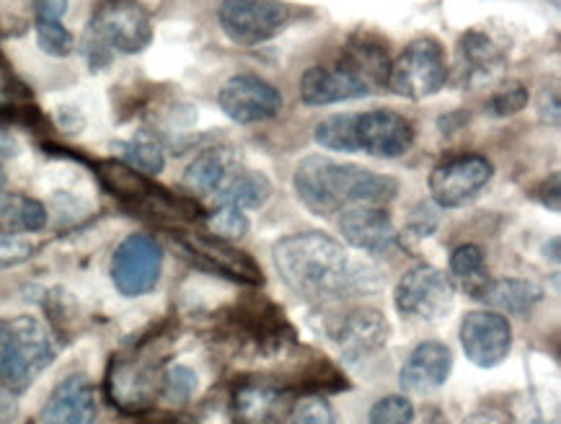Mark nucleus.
Here are the masks:
<instances>
[{"label": "nucleus", "mask_w": 561, "mask_h": 424, "mask_svg": "<svg viewBox=\"0 0 561 424\" xmlns=\"http://www.w3.org/2000/svg\"><path fill=\"white\" fill-rule=\"evenodd\" d=\"M290 9L283 0H222L218 21L222 34L241 47H256L283 32Z\"/></svg>", "instance_id": "nucleus-8"}, {"label": "nucleus", "mask_w": 561, "mask_h": 424, "mask_svg": "<svg viewBox=\"0 0 561 424\" xmlns=\"http://www.w3.org/2000/svg\"><path fill=\"white\" fill-rule=\"evenodd\" d=\"M445 81H448V62L443 47L435 39H416L391 62L386 85L396 96L420 102L445 89Z\"/></svg>", "instance_id": "nucleus-6"}, {"label": "nucleus", "mask_w": 561, "mask_h": 424, "mask_svg": "<svg viewBox=\"0 0 561 424\" xmlns=\"http://www.w3.org/2000/svg\"><path fill=\"white\" fill-rule=\"evenodd\" d=\"M463 424H505V416L494 409H479V412L466 416Z\"/></svg>", "instance_id": "nucleus-39"}, {"label": "nucleus", "mask_w": 561, "mask_h": 424, "mask_svg": "<svg viewBox=\"0 0 561 424\" xmlns=\"http://www.w3.org/2000/svg\"><path fill=\"white\" fill-rule=\"evenodd\" d=\"M199 388L197 373L186 365H169L161 373V399H167L171 406H184L190 404Z\"/></svg>", "instance_id": "nucleus-31"}, {"label": "nucleus", "mask_w": 561, "mask_h": 424, "mask_svg": "<svg viewBox=\"0 0 561 424\" xmlns=\"http://www.w3.org/2000/svg\"><path fill=\"white\" fill-rule=\"evenodd\" d=\"M396 308L401 316L412 321L437 323L453 311L456 303V287L440 270L420 264V267L409 270L399 279L393 293Z\"/></svg>", "instance_id": "nucleus-7"}, {"label": "nucleus", "mask_w": 561, "mask_h": 424, "mask_svg": "<svg viewBox=\"0 0 561 424\" xmlns=\"http://www.w3.org/2000/svg\"><path fill=\"white\" fill-rule=\"evenodd\" d=\"M99 414L96 388L89 376H68L53 388L45 406H42V424H93Z\"/></svg>", "instance_id": "nucleus-19"}, {"label": "nucleus", "mask_w": 561, "mask_h": 424, "mask_svg": "<svg viewBox=\"0 0 561 424\" xmlns=\"http://www.w3.org/2000/svg\"><path fill=\"white\" fill-rule=\"evenodd\" d=\"M329 336L347 363H359L386 347L391 326L376 308H355L329 323Z\"/></svg>", "instance_id": "nucleus-15"}, {"label": "nucleus", "mask_w": 561, "mask_h": 424, "mask_svg": "<svg viewBox=\"0 0 561 424\" xmlns=\"http://www.w3.org/2000/svg\"><path fill=\"white\" fill-rule=\"evenodd\" d=\"M99 176H102L106 190L127 199V203H146L153 197V186L148 184V179L122 161L99 163Z\"/></svg>", "instance_id": "nucleus-26"}, {"label": "nucleus", "mask_w": 561, "mask_h": 424, "mask_svg": "<svg viewBox=\"0 0 561 424\" xmlns=\"http://www.w3.org/2000/svg\"><path fill=\"white\" fill-rule=\"evenodd\" d=\"M272 256L283 283L308 300H340L376 287V272L352 259L350 251L327 233L285 236L275 243Z\"/></svg>", "instance_id": "nucleus-1"}, {"label": "nucleus", "mask_w": 561, "mask_h": 424, "mask_svg": "<svg viewBox=\"0 0 561 424\" xmlns=\"http://www.w3.org/2000/svg\"><path fill=\"white\" fill-rule=\"evenodd\" d=\"M3 190H5V171L0 167V194H3Z\"/></svg>", "instance_id": "nucleus-42"}, {"label": "nucleus", "mask_w": 561, "mask_h": 424, "mask_svg": "<svg viewBox=\"0 0 561 424\" xmlns=\"http://www.w3.org/2000/svg\"><path fill=\"white\" fill-rule=\"evenodd\" d=\"M290 424H336V414L321 393H313L293 406Z\"/></svg>", "instance_id": "nucleus-36"}, {"label": "nucleus", "mask_w": 561, "mask_h": 424, "mask_svg": "<svg viewBox=\"0 0 561 424\" xmlns=\"http://www.w3.org/2000/svg\"><path fill=\"white\" fill-rule=\"evenodd\" d=\"M110 53L138 55L153 42V24L138 0H104L91 16L89 37Z\"/></svg>", "instance_id": "nucleus-5"}, {"label": "nucleus", "mask_w": 561, "mask_h": 424, "mask_svg": "<svg viewBox=\"0 0 561 424\" xmlns=\"http://www.w3.org/2000/svg\"><path fill=\"white\" fill-rule=\"evenodd\" d=\"M340 231L350 247L365 251V254L391 256L399 249V233H396L386 207H350L340 215Z\"/></svg>", "instance_id": "nucleus-17"}, {"label": "nucleus", "mask_w": 561, "mask_h": 424, "mask_svg": "<svg viewBox=\"0 0 561 424\" xmlns=\"http://www.w3.org/2000/svg\"><path fill=\"white\" fill-rule=\"evenodd\" d=\"M460 344L479 368H497L513 349V326L500 311H469L460 321Z\"/></svg>", "instance_id": "nucleus-13"}, {"label": "nucleus", "mask_w": 561, "mask_h": 424, "mask_svg": "<svg viewBox=\"0 0 561 424\" xmlns=\"http://www.w3.org/2000/svg\"><path fill=\"white\" fill-rule=\"evenodd\" d=\"M37 45L53 57H68L76 47L73 34L62 26V21H37Z\"/></svg>", "instance_id": "nucleus-32"}, {"label": "nucleus", "mask_w": 561, "mask_h": 424, "mask_svg": "<svg viewBox=\"0 0 561 424\" xmlns=\"http://www.w3.org/2000/svg\"><path fill=\"white\" fill-rule=\"evenodd\" d=\"M161 424H184V422H176V420H174V422H161Z\"/></svg>", "instance_id": "nucleus-43"}, {"label": "nucleus", "mask_w": 561, "mask_h": 424, "mask_svg": "<svg viewBox=\"0 0 561 424\" xmlns=\"http://www.w3.org/2000/svg\"><path fill=\"white\" fill-rule=\"evenodd\" d=\"M450 272L463 283L466 290L471 293V298H479V293L484 290V285L489 283L484 254H481V249L473 247V243H466V247H458L453 251Z\"/></svg>", "instance_id": "nucleus-29"}, {"label": "nucleus", "mask_w": 561, "mask_h": 424, "mask_svg": "<svg viewBox=\"0 0 561 424\" xmlns=\"http://www.w3.org/2000/svg\"><path fill=\"white\" fill-rule=\"evenodd\" d=\"M37 21H62L68 13V0H34Z\"/></svg>", "instance_id": "nucleus-38"}, {"label": "nucleus", "mask_w": 561, "mask_h": 424, "mask_svg": "<svg viewBox=\"0 0 561 424\" xmlns=\"http://www.w3.org/2000/svg\"><path fill=\"white\" fill-rule=\"evenodd\" d=\"M34 256V243L16 233H0V270L19 267Z\"/></svg>", "instance_id": "nucleus-37"}, {"label": "nucleus", "mask_w": 561, "mask_h": 424, "mask_svg": "<svg viewBox=\"0 0 561 424\" xmlns=\"http://www.w3.org/2000/svg\"><path fill=\"white\" fill-rule=\"evenodd\" d=\"M373 89L344 62L313 65L300 78V99L308 106H327L368 96Z\"/></svg>", "instance_id": "nucleus-18"}, {"label": "nucleus", "mask_w": 561, "mask_h": 424, "mask_svg": "<svg viewBox=\"0 0 561 424\" xmlns=\"http://www.w3.org/2000/svg\"><path fill=\"white\" fill-rule=\"evenodd\" d=\"M19 153V142L5 129H0V158H11Z\"/></svg>", "instance_id": "nucleus-41"}, {"label": "nucleus", "mask_w": 561, "mask_h": 424, "mask_svg": "<svg viewBox=\"0 0 561 424\" xmlns=\"http://www.w3.org/2000/svg\"><path fill=\"white\" fill-rule=\"evenodd\" d=\"M453 370V352L443 342H422L401 368L399 383L409 393H427L445 386Z\"/></svg>", "instance_id": "nucleus-20"}, {"label": "nucleus", "mask_w": 561, "mask_h": 424, "mask_svg": "<svg viewBox=\"0 0 561 424\" xmlns=\"http://www.w3.org/2000/svg\"><path fill=\"white\" fill-rule=\"evenodd\" d=\"M340 62H344L352 73H357L359 78H363L370 89H376V85H386L388 68H391L386 47L368 37H363V34L344 47Z\"/></svg>", "instance_id": "nucleus-24"}, {"label": "nucleus", "mask_w": 561, "mask_h": 424, "mask_svg": "<svg viewBox=\"0 0 561 424\" xmlns=\"http://www.w3.org/2000/svg\"><path fill=\"white\" fill-rule=\"evenodd\" d=\"M546 290L534 279H517V277H505L494 279V283H486L484 290L479 293V300H484L486 306L497 308L502 313H513L525 319L534 308L541 303Z\"/></svg>", "instance_id": "nucleus-21"}, {"label": "nucleus", "mask_w": 561, "mask_h": 424, "mask_svg": "<svg viewBox=\"0 0 561 424\" xmlns=\"http://www.w3.org/2000/svg\"><path fill=\"white\" fill-rule=\"evenodd\" d=\"M47 226V210L39 199L26 194L0 197V233H39Z\"/></svg>", "instance_id": "nucleus-25"}, {"label": "nucleus", "mask_w": 561, "mask_h": 424, "mask_svg": "<svg viewBox=\"0 0 561 424\" xmlns=\"http://www.w3.org/2000/svg\"><path fill=\"white\" fill-rule=\"evenodd\" d=\"M55 357L53 334L37 316L0 319V391L24 393Z\"/></svg>", "instance_id": "nucleus-3"}, {"label": "nucleus", "mask_w": 561, "mask_h": 424, "mask_svg": "<svg viewBox=\"0 0 561 424\" xmlns=\"http://www.w3.org/2000/svg\"><path fill=\"white\" fill-rule=\"evenodd\" d=\"M218 104L228 119L239 125H256V122L275 119L283 112V93L259 76H233L226 81Z\"/></svg>", "instance_id": "nucleus-12"}, {"label": "nucleus", "mask_w": 561, "mask_h": 424, "mask_svg": "<svg viewBox=\"0 0 561 424\" xmlns=\"http://www.w3.org/2000/svg\"><path fill=\"white\" fill-rule=\"evenodd\" d=\"M19 414V406L16 401L11 399L9 391H0V424H5L9 420H13V416Z\"/></svg>", "instance_id": "nucleus-40"}, {"label": "nucleus", "mask_w": 561, "mask_h": 424, "mask_svg": "<svg viewBox=\"0 0 561 424\" xmlns=\"http://www.w3.org/2000/svg\"><path fill=\"white\" fill-rule=\"evenodd\" d=\"M182 247L194 259V264L213 272V275H222L251 287L264 285L262 267L247 251L236 249L230 241H222L213 233H190L182 239Z\"/></svg>", "instance_id": "nucleus-14"}, {"label": "nucleus", "mask_w": 561, "mask_h": 424, "mask_svg": "<svg viewBox=\"0 0 561 424\" xmlns=\"http://www.w3.org/2000/svg\"><path fill=\"white\" fill-rule=\"evenodd\" d=\"M357 153L376 158H399L414 146V125L404 114L391 110H373L357 114L355 122Z\"/></svg>", "instance_id": "nucleus-16"}, {"label": "nucleus", "mask_w": 561, "mask_h": 424, "mask_svg": "<svg viewBox=\"0 0 561 424\" xmlns=\"http://www.w3.org/2000/svg\"><path fill=\"white\" fill-rule=\"evenodd\" d=\"M494 169L484 156L450 158L430 174V194L440 207H463L492 182Z\"/></svg>", "instance_id": "nucleus-11"}, {"label": "nucleus", "mask_w": 561, "mask_h": 424, "mask_svg": "<svg viewBox=\"0 0 561 424\" xmlns=\"http://www.w3.org/2000/svg\"><path fill=\"white\" fill-rule=\"evenodd\" d=\"M207 228L222 241H236L249 233V218L243 215V210H236V207H218V213L207 218Z\"/></svg>", "instance_id": "nucleus-33"}, {"label": "nucleus", "mask_w": 561, "mask_h": 424, "mask_svg": "<svg viewBox=\"0 0 561 424\" xmlns=\"http://www.w3.org/2000/svg\"><path fill=\"white\" fill-rule=\"evenodd\" d=\"M528 104V89L523 83H507L492 93L486 102V114L492 117H513V114L523 112Z\"/></svg>", "instance_id": "nucleus-35"}, {"label": "nucleus", "mask_w": 561, "mask_h": 424, "mask_svg": "<svg viewBox=\"0 0 561 424\" xmlns=\"http://www.w3.org/2000/svg\"><path fill=\"white\" fill-rule=\"evenodd\" d=\"M117 148L127 167L140 171L142 176H158L163 167H167V156H163L161 142L150 133H138L127 142H117Z\"/></svg>", "instance_id": "nucleus-28"}, {"label": "nucleus", "mask_w": 561, "mask_h": 424, "mask_svg": "<svg viewBox=\"0 0 561 424\" xmlns=\"http://www.w3.org/2000/svg\"><path fill=\"white\" fill-rule=\"evenodd\" d=\"M272 184L259 171H233L226 184L213 194L218 207H236V210H259L270 199Z\"/></svg>", "instance_id": "nucleus-22"}, {"label": "nucleus", "mask_w": 561, "mask_h": 424, "mask_svg": "<svg viewBox=\"0 0 561 424\" xmlns=\"http://www.w3.org/2000/svg\"><path fill=\"white\" fill-rule=\"evenodd\" d=\"M502 60H505V57H502L500 47L494 45L486 34L469 32L460 39V62L466 65L463 70H469V76L489 78L494 70H500Z\"/></svg>", "instance_id": "nucleus-27"}, {"label": "nucleus", "mask_w": 561, "mask_h": 424, "mask_svg": "<svg viewBox=\"0 0 561 424\" xmlns=\"http://www.w3.org/2000/svg\"><path fill=\"white\" fill-rule=\"evenodd\" d=\"M233 174V156L222 148H210L199 153L184 171V186L192 194H213L226 184V179Z\"/></svg>", "instance_id": "nucleus-23"}, {"label": "nucleus", "mask_w": 561, "mask_h": 424, "mask_svg": "<svg viewBox=\"0 0 561 424\" xmlns=\"http://www.w3.org/2000/svg\"><path fill=\"white\" fill-rule=\"evenodd\" d=\"M161 363L142 352L114 357L106 370V397L125 414L148 412L161 399Z\"/></svg>", "instance_id": "nucleus-4"}, {"label": "nucleus", "mask_w": 561, "mask_h": 424, "mask_svg": "<svg viewBox=\"0 0 561 424\" xmlns=\"http://www.w3.org/2000/svg\"><path fill=\"white\" fill-rule=\"evenodd\" d=\"M355 122L357 114H334L316 125L313 138L321 148L340 150V153H357V138H355Z\"/></svg>", "instance_id": "nucleus-30"}, {"label": "nucleus", "mask_w": 561, "mask_h": 424, "mask_svg": "<svg viewBox=\"0 0 561 424\" xmlns=\"http://www.w3.org/2000/svg\"><path fill=\"white\" fill-rule=\"evenodd\" d=\"M295 406V388L272 378H243L230 397L236 424H285Z\"/></svg>", "instance_id": "nucleus-10"}, {"label": "nucleus", "mask_w": 561, "mask_h": 424, "mask_svg": "<svg viewBox=\"0 0 561 424\" xmlns=\"http://www.w3.org/2000/svg\"><path fill=\"white\" fill-rule=\"evenodd\" d=\"M293 184L308 210L323 218L350 210V207H386L399 192V182L393 176L376 174L370 169L334 161L327 156L304 158L295 169Z\"/></svg>", "instance_id": "nucleus-2"}, {"label": "nucleus", "mask_w": 561, "mask_h": 424, "mask_svg": "<svg viewBox=\"0 0 561 424\" xmlns=\"http://www.w3.org/2000/svg\"><path fill=\"white\" fill-rule=\"evenodd\" d=\"M368 424H414V404L407 397H386L373 404Z\"/></svg>", "instance_id": "nucleus-34"}, {"label": "nucleus", "mask_w": 561, "mask_h": 424, "mask_svg": "<svg viewBox=\"0 0 561 424\" xmlns=\"http://www.w3.org/2000/svg\"><path fill=\"white\" fill-rule=\"evenodd\" d=\"M161 270L163 249L148 233L127 236L112 254V283L125 298H140L156 290Z\"/></svg>", "instance_id": "nucleus-9"}]
</instances>
